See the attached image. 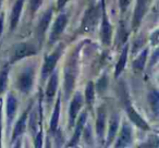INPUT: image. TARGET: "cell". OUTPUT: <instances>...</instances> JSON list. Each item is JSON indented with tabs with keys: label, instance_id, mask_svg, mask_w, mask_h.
Wrapping results in <instances>:
<instances>
[{
	"label": "cell",
	"instance_id": "1",
	"mask_svg": "<svg viewBox=\"0 0 159 148\" xmlns=\"http://www.w3.org/2000/svg\"><path fill=\"white\" fill-rule=\"evenodd\" d=\"M77 60H79V48L70 56L66 64V68H64V93H66V98H69V96L71 95L73 88H74L77 72H79Z\"/></svg>",
	"mask_w": 159,
	"mask_h": 148
},
{
	"label": "cell",
	"instance_id": "2",
	"mask_svg": "<svg viewBox=\"0 0 159 148\" xmlns=\"http://www.w3.org/2000/svg\"><path fill=\"white\" fill-rule=\"evenodd\" d=\"M100 10H102V2H100V5L92 6L91 8L87 9L82 22V29L84 33L93 32L96 29L100 16Z\"/></svg>",
	"mask_w": 159,
	"mask_h": 148
},
{
	"label": "cell",
	"instance_id": "3",
	"mask_svg": "<svg viewBox=\"0 0 159 148\" xmlns=\"http://www.w3.org/2000/svg\"><path fill=\"white\" fill-rule=\"evenodd\" d=\"M62 51H63V45L61 44L55 49V51H52V52L49 56H47V57H45V61L42 68L43 80H45L47 76H49L51 73L53 72L56 64H57L58 60L60 59V57H61V55H62Z\"/></svg>",
	"mask_w": 159,
	"mask_h": 148
},
{
	"label": "cell",
	"instance_id": "4",
	"mask_svg": "<svg viewBox=\"0 0 159 148\" xmlns=\"http://www.w3.org/2000/svg\"><path fill=\"white\" fill-rule=\"evenodd\" d=\"M37 52V49L35 46L32 44H27V43H20V44L16 45L12 51L11 56V63L19 61V60L23 59L25 57H30L33 56Z\"/></svg>",
	"mask_w": 159,
	"mask_h": 148
},
{
	"label": "cell",
	"instance_id": "5",
	"mask_svg": "<svg viewBox=\"0 0 159 148\" xmlns=\"http://www.w3.org/2000/svg\"><path fill=\"white\" fill-rule=\"evenodd\" d=\"M34 75H35V73H34L33 68H26L25 70H23L16 81L18 88L23 93H29L33 86Z\"/></svg>",
	"mask_w": 159,
	"mask_h": 148
},
{
	"label": "cell",
	"instance_id": "6",
	"mask_svg": "<svg viewBox=\"0 0 159 148\" xmlns=\"http://www.w3.org/2000/svg\"><path fill=\"white\" fill-rule=\"evenodd\" d=\"M102 29H100V36H102V44L109 46L111 43V36H112V29L109 23L108 16L106 13L105 8V0H102Z\"/></svg>",
	"mask_w": 159,
	"mask_h": 148
},
{
	"label": "cell",
	"instance_id": "7",
	"mask_svg": "<svg viewBox=\"0 0 159 148\" xmlns=\"http://www.w3.org/2000/svg\"><path fill=\"white\" fill-rule=\"evenodd\" d=\"M66 24H68V16H66V14H59L58 18L56 19L55 24H53L50 32V36H49V43L50 44H53L60 37V35L63 33Z\"/></svg>",
	"mask_w": 159,
	"mask_h": 148
},
{
	"label": "cell",
	"instance_id": "8",
	"mask_svg": "<svg viewBox=\"0 0 159 148\" xmlns=\"http://www.w3.org/2000/svg\"><path fill=\"white\" fill-rule=\"evenodd\" d=\"M83 105V97L81 95V93H76L73 97L72 101L70 105V110H69V126H72L75 122L77 114H79V111L81 109Z\"/></svg>",
	"mask_w": 159,
	"mask_h": 148
},
{
	"label": "cell",
	"instance_id": "9",
	"mask_svg": "<svg viewBox=\"0 0 159 148\" xmlns=\"http://www.w3.org/2000/svg\"><path fill=\"white\" fill-rule=\"evenodd\" d=\"M132 141V128L128 123H123L120 132L119 138H118L117 143H116V147L117 148H122L129 146Z\"/></svg>",
	"mask_w": 159,
	"mask_h": 148
},
{
	"label": "cell",
	"instance_id": "10",
	"mask_svg": "<svg viewBox=\"0 0 159 148\" xmlns=\"http://www.w3.org/2000/svg\"><path fill=\"white\" fill-rule=\"evenodd\" d=\"M51 16H52V9H49L48 11H46L43 16L40 18L39 23H38L37 27H36V34H37V37L39 38V40L42 42L43 38H44V34L46 32L47 27L49 25V22L51 20Z\"/></svg>",
	"mask_w": 159,
	"mask_h": 148
},
{
	"label": "cell",
	"instance_id": "11",
	"mask_svg": "<svg viewBox=\"0 0 159 148\" xmlns=\"http://www.w3.org/2000/svg\"><path fill=\"white\" fill-rule=\"evenodd\" d=\"M86 115H87L86 112H83L82 114H81V117L79 118V121H77V123H76V128H75L74 135H73L71 141H69V144L66 145L68 147H74V146H76V144L79 143L81 134H82L83 130H84V124H85V122H86Z\"/></svg>",
	"mask_w": 159,
	"mask_h": 148
},
{
	"label": "cell",
	"instance_id": "12",
	"mask_svg": "<svg viewBox=\"0 0 159 148\" xmlns=\"http://www.w3.org/2000/svg\"><path fill=\"white\" fill-rule=\"evenodd\" d=\"M126 113H128L131 121H132L136 126H139V128H143V130H145V131L149 130V126H148L147 122H146L145 120L136 112V110H135L133 107H131V106L126 107Z\"/></svg>",
	"mask_w": 159,
	"mask_h": 148
},
{
	"label": "cell",
	"instance_id": "13",
	"mask_svg": "<svg viewBox=\"0 0 159 148\" xmlns=\"http://www.w3.org/2000/svg\"><path fill=\"white\" fill-rule=\"evenodd\" d=\"M147 8V0H136V7H135L134 18H133V27L137 29L145 14Z\"/></svg>",
	"mask_w": 159,
	"mask_h": 148
},
{
	"label": "cell",
	"instance_id": "14",
	"mask_svg": "<svg viewBox=\"0 0 159 148\" xmlns=\"http://www.w3.org/2000/svg\"><path fill=\"white\" fill-rule=\"evenodd\" d=\"M23 5H24V0H16L14 3L11 11V16H10V29H14L18 25L21 12L23 9Z\"/></svg>",
	"mask_w": 159,
	"mask_h": 148
},
{
	"label": "cell",
	"instance_id": "15",
	"mask_svg": "<svg viewBox=\"0 0 159 148\" xmlns=\"http://www.w3.org/2000/svg\"><path fill=\"white\" fill-rule=\"evenodd\" d=\"M30 108H31V107H30ZM30 108H27L26 110H25V112L21 115V118L18 120V122H16V128H14V131H13V141L19 138V137L24 133L25 128H26V122H27V118H29Z\"/></svg>",
	"mask_w": 159,
	"mask_h": 148
},
{
	"label": "cell",
	"instance_id": "16",
	"mask_svg": "<svg viewBox=\"0 0 159 148\" xmlns=\"http://www.w3.org/2000/svg\"><path fill=\"white\" fill-rule=\"evenodd\" d=\"M16 107H18V100L14 97V95L9 94L7 98V119L8 125L13 121V118L16 112Z\"/></svg>",
	"mask_w": 159,
	"mask_h": 148
},
{
	"label": "cell",
	"instance_id": "17",
	"mask_svg": "<svg viewBox=\"0 0 159 148\" xmlns=\"http://www.w3.org/2000/svg\"><path fill=\"white\" fill-rule=\"evenodd\" d=\"M57 87H58V73L56 71L55 73H51L50 78L48 81V85H47V88H46V98L48 101H51L52 98L55 97Z\"/></svg>",
	"mask_w": 159,
	"mask_h": 148
},
{
	"label": "cell",
	"instance_id": "18",
	"mask_svg": "<svg viewBox=\"0 0 159 148\" xmlns=\"http://www.w3.org/2000/svg\"><path fill=\"white\" fill-rule=\"evenodd\" d=\"M105 126H106V113H105L104 109L100 108L99 110H98L97 121H96V132H97V136L100 141L104 139Z\"/></svg>",
	"mask_w": 159,
	"mask_h": 148
},
{
	"label": "cell",
	"instance_id": "19",
	"mask_svg": "<svg viewBox=\"0 0 159 148\" xmlns=\"http://www.w3.org/2000/svg\"><path fill=\"white\" fill-rule=\"evenodd\" d=\"M118 128H119V114H115L112 117L109 124V131H108V139H107V144H111L112 141L115 139L116 134L118 132ZM107 145V146H108Z\"/></svg>",
	"mask_w": 159,
	"mask_h": 148
},
{
	"label": "cell",
	"instance_id": "20",
	"mask_svg": "<svg viewBox=\"0 0 159 148\" xmlns=\"http://www.w3.org/2000/svg\"><path fill=\"white\" fill-rule=\"evenodd\" d=\"M60 104H61V99H60V94H59L57 102H56L55 109H53L52 115H51V120H50L51 132H56V130H57V128H58V122H59V115H60Z\"/></svg>",
	"mask_w": 159,
	"mask_h": 148
},
{
	"label": "cell",
	"instance_id": "21",
	"mask_svg": "<svg viewBox=\"0 0 159 148\" xmlns=\"http://www.w3.org/2000/svg\"><path fill=\"white\" fill-rule=\"evenodd\" d=\"M128 52H129V46L126 45V46L124 47L123 51H122L121 56H120L119 61H118L117 65H116V71H115L116 78H118V76L120 75V73H121L122 71L124 70V68H125L126 60H128Z\"/></svg>",
	"mask_w": 159,
	"mask_h": 148
},
{
	"label": "cell",
	"instance_id": "22",
	"mask_svg": "<svg viewBox=\"0 0 159 148\" xmlns=\"http://www.w3.org/2000/svg\"><path fill=\"white\" fill-rule=\"evenodd\" d=\"M148 102H149V106L152 108V112L155 115L158 114L159 111V95L157 91H152L148 94Z\"/></svg>",
	"mask_w": 159,
	"mask_h": 148
},
{
	"label": "cell",
	"instance_id": "23",
	"mask_svg": "<svg viewBox=\"0 0 159 148\" xmlns=\"http://www.w3.org/2000/svg\"><path fill=\"white\" fill-rule=\"evenodd\" d=\"M147 55H148V50L145 49L144 51H142L139 53V56L136 58V59L133 61V69L136 71H142L145 66L146 60H147Z\"/></svg>",
	"mask_w": 159,
	"mask_h": 148
},
{
	"label": "cell",
	"instance_id": "24",
	"mask_svg": "<svg viewBox=\"0 0 159 148\" xmlns=\"http://www.w3.org/2000/svg\"><path fill=\"white\" fill-rule=\"evenodd\" d=\"M85 99L89 105H93L94 99H95V87H94V83L89 82L86 85L85 88Z\"/></svg>",
	"mask_w": 159,
	"mask_h": 148
},
{
	"label": "cell",
	"instance_id": "25",
	"mask_svg": "<svg viewBox=\"0 0 159 148\" xmlns=\"http://www.w3.org/2000/svg\"><path fill=\"white\" fill-rule=\"evenodd\" d=\"M8 75H9V66H5L0 71V94L3 93L8 84Z\"/></svg>",
	"mask_w": 159,
	"mask_h": 148
},
{
	"label": "cell",
	"instance_id": "26",
	"mask_svg": "<svg viewBox=\"0 0 159 148\" xmlns=\"http://www.w3.org/2000/svg\"><path fill=\"white\" fill-rule=\"evenodd\" d=\"M128 35H129V32L128 29H126V25L124 24L123 22H121V25L119 27V42L120 44H124L128 39Z\"/></svg>",
	"mask_w": 159,
	"mask_h": 148
},
{
	"label": "cell",
	"instance_id": "27",
	"mask_svg": "<svg viewBox=\"0 0 159 148\" xmlns=\"http://www.w3.org/2000/svg\"><path fill=\"white\" fill-rule=\"evenodd\" d=\"M107 85H108V78L104 75V76H102L99 80H98L97 84H96V88H97V91L102 94V93H104V92L106 91Z\"/></svg>",
	"mask_w": 159,
	"mask_h": 148
},
{
	"label": "cell",
	"instance_id": "28",
	"mask_svg": "<svg viewBox=\"0 0 159 148\" xmlns=\"http://www.w3.org/2000/svg\"><path fill=\"white\" fill-rule=\"evenodd\" d=\"M43 3V0H30V8L32 12H36L40 8Z\"/></svg>",
	"mask_w": 159,
	"mask_h": 148
},
{
	"label": "cell",
	"instance_id": "29",
	"mask_svg": "<svg viewBox=\"0 0 159 148\" xmlns=\"http://www.w3.org/2000/svg\"><path fill=\"white\" fill-rule=\"evenodd\" d=\"M131 1H132V0H119V8L122 13H123L124 11H126V9H128L129 6H130Z\"/></svg>",
	"mask_w": 159,
	"mask_h": 148
},
{
	"label": "cell",
	"instance_id": "30",
	"mask_svg": "<svg viewBox=\"0 0 159 148\" xmlns=\"http://www.w3.org/2000/svg\"><path fill=\"white\" fill-rule=\"evenodd\" d=\"M42 139H43V137H42V132H39L37 135H36V139H35V147H37V148L42 147V144H43Z\"/></svg>",
	"mask_w": 159,
	"mask_h": 148
},
{
	"label": "cell",
	"instance_id": "31",
	"mask_svg": "<svg viewBox=\"0 0 159 148\" xmlns=\"http://www.w3.org/2000/svg\"><path fill=\"white\" fill-rule=\"evenodd\" d=\"M150 39L152 40V45H157L158 44V31H155L154 34L150 36Z\"/></svg>",
	"mask_w": 159,
	"mask_h": 148
},
{
	"label": "cell",
	"instance_id": "32",
	"mask_svg": "<svg viewBox=\"0 0 159 148\" xmlns=\"http://www.w3.org/2000/svg\"><path fill=\"white\" fill-rule=\"evenodd\" d=\"M2 99L0 98V146H1V117H2Z\"/></svg>",
	"mask_w": 159,
	"mask_h": 148
},
{
	"label": "cell",
	"instance_id": "33",
	"mask_svg": "<svg viewBox=\"0 0 159 148\" xmlns=\"http://www.w3.org/2000/svg\"><path fill=\"white\" fill-rule=\"evenodd\" d=\"M68 1H70V0H58V1H57L58 9H62V8L66 5V2H68Z\"/></svg>",
	"mask_w": 159,
	"mask_h": 148
},
{
	"label": "cell",
	"instance_id": "34",
	"mask_svg": "<svg viewBox=\"0 0 159 148\" xmlns=\"http://www.w3.org/2000/svg\"><path fill=\"white\" fill-rule=\"evenodd\" d=\"M3 20H5V16L2 13L0 16V37L2 35V31H3Z\"/></svg>",
	"mask_w": 159,
	"mask_h": 148
},
{
	"label": "cell",
	"instance_id": "35",
	"mask_svg": "<svg viewBox=\"0 0 159 148\" xmlns=\"http://www.w3.org/2000/svg\"><path fill=\"white\" fill-rule=\"evenodd\" d=\"M1 3H2V0H0V8H1Z\"/></svg>",
	"mask_w": 159,
	"mask_h": 148
}]
</instances>
